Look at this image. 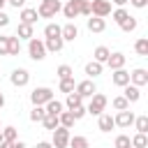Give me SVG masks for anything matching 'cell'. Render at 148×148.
Instances as JSON below:
<instances>
[{
    "label": "cell",
    "instance_id": "1",
    "mask_svg": "<svg viewBox=\"0 0 148 148\" xmlns=\"http://www.w3.org/2000/svg\"><path fill=\"white\" fill-rule=\"evenodd\" d=\"M60 9H62L60 0H42L37 7V14H39V18H53Z\"/></svg>",
    "mask_w": 148,
    "mask_h": 148
},
{
    "label": "cell",
    "instance_id": "2",
    "mask_svg": "<svg viewBox=\"0 0 148 148\" xmlns=\"http://www.w3.org/2000/svg\"><path fill=\"white\" fill-rule=\"evenodd\" d=\"M49 99H53V90H51L49 86H39V88H35V90L30 92L32 106H44Z\"/></svg>",
    "mask_w": 148,
    "mask_h": 148
},
{
    "label": "cell",
    "instance_id": "3",
    "mask_svg": "<svg viewBox=\"0 0 148 148\" xmlns=\"http://www.w3.org/2000/svg\"><path fill=\"white\" fill-rule=\"evenodd\" d=\"M106 95H102V92H92V97H90V104L86 106V113H90V116H99V113H104V109H106Z\"/></svg>",
    "mask_w": 148,
    "mask_h": 148
},
{
    "label": "cell",
    "instance_id": "4",
    "mask_svg": "<svg viewBox=\"0 0 148 148\" xmlns=\"http://www.w3.org/2000/svg\"><path fill=\"white\" fill-rule=\"evenodd\" d=\"M28 53H30V58H32L35 62L44 60V58H46V46H44V42L37 39V37H30V39H28Z\"/></svg>",
    "mask_w": 148,
    "mask_h": 148
},
{
    "label": "cell",
    "instance_id": "5",
    "mask_svg": "<svg viewBox=\"0 0 148 148\" xmlns=\"http://www.w3.org/2000/svg\"><path fill=\"white\" fill-rule=\"evenodd\" d=\"M69 136H72V134H69V130L58 125V127L53 130V141H51V146H53V148H67Z\"/></svg>",
    "mask_w": 148,
    "mask_h": 148
},
{
    "label": "cell",
    "instance_id": "6",
    "mask_svg": "<svg viewBox=\"0 0 148 148\" xmlns=\"http://www.w3.org/2000/svg\"><path fill=\"white\" fill-rule=\"evenodd\" d=\"M111 14V2L109 0H90V16H109Z\"/></svg>",
    "mask_w": 148,
    "mask_h": 148
},
{
    "label": "cell",
    "instance_id": "7",
    "mask_svg": "<svg viewBox=\"0 0 148 148\" xmlns=\"http://www.w3.org/2000/svg\"><path fill=\"white\" fill-rule=\"evenodd\" d=\"M9 81H12V86L23 88V86H28V81H30V72L23 69V67H16V69L9 74Z\"/></svg>",
    "mask_w": 148,
    "mask_h": 148
},
{
    "label": "cell",
    "instance_id": "8",
    "mask_svg": "<svg viewBox=\"0 0 148 148\" xmlns=\"http://www.w3.org/2000/svg\"><path fill=\"white\" fill-rule=\"evenodd\" d=\"M134 118H136V116H134L130 109H125V111H118V113L113 116V125H116V127H130V125L134 123Z\"/></svg>",
    "mask_w": 148,
    "mask_h": 148
},
{
    "label": "cell",
    "instance_id": "9",
    "mask_svg": "<svg viewBox=\"0 0 148 148\" xmlns=\"http://www.w3.org/2000/svg\"><path fill=\"white\" fill-rule=\"evenodd\" d=\"M60 12L65 14V18H76L81 14V0H67Z\"/></svg>",
    "mask_w": 148,
    "mask_h": 148
},
{
    "label": "cell",
    "instance_id": "10",
    "mask_svg": "<svg viewBox=\"0 0 148 148\" xmlns=\"http://www.w3.org/2000/svg\"><path fill=\"white\" fill-rule=\"evenodd\" d=\"M130 83H132V86H139V88L146 86V83H148V72H146L143 67H136L134 72H130Z\"/></svg>",
    "mask_w": 148,
    "mask_h": 148
},
{
    "label": "cell",
    "instance_id": "11",
    "mask_svg": "<svg viewBox=\"0 0 148 148\" xmlns=\"http://www.w3.org/2000/svg\"><path fill=\"white\" fill-rule=\"evenodd\" d=\"M81 97H92V92H97V88H95V83H92V79H86V81H81V83H76V88H74Z\"/></svg>",
    "mask_w": 148,
    "mask_h": 148
},
{
    "label": "cell",
    "instance_id": "12",
    "mask_svg": "<svg viewBox=\"0 0 148 148\" xmlns=\"http://www.w3.org/2000/svg\"><path fill=\"white\" fill-rule=\"evenodd\" d=\"M18 18H21V23H30V25H35L37 18H39V14H37V9H32V7H21Z\"/></svg>",
    "mask_w": 148,
    "mask_h": 148
},
{
    "label": "cell",
    "instance_id": "13",
    "mask_svg": "<svg viewBox=\"0 0 148 148\" xmlns=\"http://www.w3.org/2000/svg\"><path fill=\"white\" fill-rule=\"evenodd\" d=\"M60 37H62L65 42H74V39L79 37V28H76L74 23H65V25L60 28Z\"/></svg>",
    "mask_w": 148,
    "mask_h": 148
},
{
    "label": "cell",
    "instance_id": "14",
    "mask_svg": "<svg viewBox=\"0 0 148 148\" xmlns=\"http://www.w3.org/2000/svg\"><path fill=\"white\" fill-rule=\"evenodd\" d=\"M125 53H120V51H116V53H109V58H106V65L111 67V69H120V67H125Z\"/></svg>",
    "mask_w": 148,
    "mask_h": 148
},
{
    "label": "cell",
    "instance_id": "15",
    "mask_svg": "<svg viewBox=\"0 0 148 148\" xmlns=\"http://www.w3.org/2000/svg\"><path fill=\"white\" fill-rule=\"evenodd\" d=\"M123 97H125L127 102H139V97H141V90H139V86H132V83L123 86Z\"/></svg>",
    "mask_w": 148,
    "mask_h": 148
},
{
    "label": "cell",
    "instance_id": "16",
    "mask_svg": "<svg viewBox=\"0 0 148 148\" xmlns=\"http://www.w3.org/2000/svg\"><path fill=\"white\" fill-rule=\"evenodd\" d=\"M86 25H88V30H90V32H104V28H106V21H104L102 16H90Z\"/></svg>",
    "mask_w": 148,
    "mask_h": 148
},
{
    "label": "cell",
    "instance_id": "17",
    "mask_svg": "<svg viewBox=\"0 0 148 148\" xmlns=\"http://www.w3.org/2000/svg\"><path fill=\"white\" fill-rule=\"evenodd\" d=\"M44 46H46V51H51V53H58V51H62V46H65V39H62V37H46Z\"/></svg>",
    "mask_w": 148,
    "mask_h": 148
},
{
    "label": "cell",
    "instance_id": "18",
    "mask_svg": "<svg viewBox=\"0 0 148 148\" xmlns=\"http://www.w3.org/2000/svg\"><path fill=\"white\" fill-rule=\"evenodd\" d=\"M111 81H113V86H127L130 83V72H125L123 67L120 69H113V76H111Z\"/></svg>",
    "mask_w": 148,
    "mask_h": 148
},
{
    "label": "cell",
    "instance_id": "19",
    "mask_svg": "<svg viewBox=\"0 0 148 148\" xmlns=\"http://www.w3.org/2000/svg\"><path fill=\"white\" fill-rule=\"evenodd\" d=\"M113 125V116L111 113H99V132H111Z\"/></svg>",
    "mask_w": 148,
    "mask_h": 148
},
{
    "label": "cell",
    "instance_id": "20",
    "mask_svg": "<svg viewBox=\"0 0 148 148\" xmlns=\"http://www.w3.org/2000/svg\"><path fill=\"white\" fill-rule=\"evenodd\" d=\"M102 69H104V65H102V62H97V60H92V62H88V65H86V74H88V79L99 76V74H102Z\"/></svg>",
    "mask_w": 148,
    "mask_h": 148
},
{
    "label": "cell",
    "instance_id": "21",
    "mask_svg": "<svg viewBox=\"0 0 148 148\" xmlns=\"http://www.w3.org/2000/svg\"><path fill=\"white\" fill-rule=\"evenodd\" d=\"M44 111L51 113V116H58L60 111H65V106H62V102H58V99H49V102L44 104Z\"/></svg>",
    "mask_w": 148,
    "mask_h": 148
},
{
    "label": "cell",
    "instance_id": "22",
    "mask_svg": "<svg viewBox=\"0 0 148 148\" xmlns=\"http://www.w3.org/2000/svg\"><path fill=\"white\" fill-rule=\"evenodd\" d=\"M58 123H60V127H67V130H72L76 120H74V116H72L69 111H60V113H58Z\"/></svg>",
    "mask_w": 148,
    "mask_h": 148
},
{
    "label": "cell",
    "instance_id": "23",
    "mask_svg": "<svg viewBox=\"0 0 148 148\" xmlns=\"http://www.w3.org/2000/svg\"><path fill=\"white\" fill-rule=\"evenodd\" d=\"M16 37H18V39H30V37H32V25H30V23H18Z\"/></svg>",
    "mask_w": 148,
    "mask_h": 148
},
{
    "label": "cell",
    "instance_id": "24",
    "mask_svg": "<svg viewBox=\"0 0 148 148\" xmlns=\"http://www.w3.org/2000/svg\"><path fill=\"white\" fill-rule=\"evenodd\" d=\"M130 141H132V148H148V136L141 134V132H136Z\"/></svg>",
    "mask_w": 148,
    "mask_h": 148
},
{
    "label": "cell",
    "instance_id": "25",
    "mask_svg": "<svg viewBox=\"0 0 148 148\" xmlns=\"http://www.w3.org/2000/svg\"><path fill=\"white\" fill-rule=\"evenodd\" d=\"M109 53H111V51H109L106 46H97V49L92 51V58H95L97 62H102V65H104V62H106V58H109Z\"/></svg>",
    "mask_w": 148,
    "mask_h": 148
},
{
    "label": "cell",
    "instance_id": "26",
    "mask_svg": "<svg viewBox=\"0 0 148 148\" xmlns=\"http://www.w3.org/2000/svg\"><path fill=\"white\" fill-rule=\"evenodd\" d=\"M81 102H83V97H81V95H79L76 90L67 92V102H65V104H67V109H74V106H79Z\"/></svg>",
    "mask_w": 148,
    "mask_h": 148
},
{
    "label": "cell",
    "instance_id": "27",
    "mask_svg": "<svg viewBox=\"0 0 148 148\" xmlns=\"http://www.w3.org/2000/svg\"><path fill=\"white\" fill-rule=\"evenodd\" d=\"M42 125H44V130H51V132H53V130H56L60 123H58V116H51V113H46V116L42 118Z\"/></svg>",
    "mask_w": 148,
    "mask_h": 148
},
{
    "label": "cell",
    "instance_id": "28",
    "mask_svg": "<svg viewBox=\"0 0 148 148\" xmlns=\"http://www.w3.org/2000/svg\"><path fill=\"white\" fill-rule=\"evenodd\" d=\"M18 139V132H16V127H2V141H9V143H14Z\"/></svg>",
    "mask_w": 148,
    "mask_h": 148
},
{
    "label": "cell",
    "instance_id": "29",
    "mask_svg": "<svg viewBox=\"0 0 148 148\" xmlns=\"http://www.w3.org/2000/svg\"><path fill=\"white\" fill-rule=\"evenodd\" d=\"M67 146L69 148H90V143H88L86 136H69V143Z\"/></svg>",
    "mask_w": 148,
    "mask_h": 148
},
{
    "label": "cell",
    "instance_id": "30",
    "mask_svg": "<svg viewBox=\"0 0 148 148\" xmlns=\"http://www.w3.org/2000/svg\"><path fill=\"white\" fill-rule=\"evenodd\" d=\"M58 88H60V92H72V90L76 88V83H74V76H69V79H60Z\"/></svg>",
    "mask_w": 148,
    "mask_h": 148
},
{
    "label": "cell",
    "instance_id": "31",
    "mask_svg": "<svg viewBox=\"0 0 148 148\" xmlns=\"http://www.w3.org/2000/svg\"><path fill=\"white\" fill-rule=\"evenodd\" d=\"M132 125L136 127V132L146 134V132H148V116H139V118H134V123H132Z\"/></svg>",
    "mask_w": 148,
    "mask_h": 148
},
{
    "label": "cell",
    "instance_id": "32",
    "mask_svg": "<svg viewBox=\"0 0 148 148\" xmlns=\"http://www.w3.org/2000/svg\"><path fill=\"white\" fill-rule=\"evenodd\" d=\"M134 51L139 53V56H148V39L146 37H141V39H136V44H134Z\"/></svg>",
    "mask_w": 148,
    "mask_h": 148
},
{
    "label": "cell",
    "instance_id": "33",
    "mask_svg": "<svg viewBox=\"0 0 148 148\" xmlns=\"http://www.w3.org/2000/svg\"><path fill=\"white\" fill-rule=\"evenodd\" d=\"M21 53V39L14 35V37H9V56H18Z\"/></svg>",
    "mask_w": 148,
    "mask_h": 148
},
{
    "label": "cell",
    "instance_id": "34",
    "mask_svg": "<svg viewBox=\"0 0 148 148\" xmlns=\"http://www.w3.org/2000/svg\"><path fill=\"white\" fill-rule=\"evenodd\" d=\"M111 104H113V109H116V111H125V109H130V102H127L123 95L113 97V102H111Z\"/></svg>",
    "mask_w": 148,
    "mask_h": 148
},
{
    "label": "cell",
    "instance_id": "35",
    "mask_svg": "<svg viewBox=\"0 0 148 148\" xmlns=\"http://www.w3.org/2000/svg\"><path fill=\"white\" fill-rule=\"evenodd\" d=\"M44 116H46L44 106H32V111H30V120H32V123H42Z\"/></svg>",
    "mask_w": 148,
    "mask_h": 148
},
{
    "label": "cell",
    "instance_id": "36",
    "mask_svg": "<svg viewBox=\"0 0 148 148\" xmlns=\"http://www.w3.org/2000/svg\"><path fill=\"white\" fill-rule=\"evenodd\" d=\"M136 25H139V23H136V18H134V16H127V18L120 23V28H123L125 32H132V30H136Z\"/></svg>",
    "mask_w": 148,
    "mask_h": 148
},
{
    "label": "cell",
    "instance_id": "37",
    "mask_svg": "<svg viewBox=\"0 0 148 148\" xmlns=\"http://www.w3.org/2000/svg\"><path fill=\"white\" fill-rule=\"evenodd\" d=\"M56 74H58V79H69V76H74V69L69 65H60L56 69Z\"/></svg>",
    "mask_w": 148,
    "mask_h": 148
},
{
    "label": "cell",
    "instance_id": "38",
    "mask_svg": "<svg viewBox=\"0 0 148 148\" xmlns=\"http://www.w3.org/2000/svg\"><path fill=\"white\" fill-rule=\"evenodd\" d=\"M111 16H113V21H116V23L120 25V23H123V21H125V18L130 16V12H127V9H123V7H118V9H116V12L111 14Z\"/></svg>",
    "mask_w": 148,
    "mask_h": 148
},
{
    "label": "cell",
    "instance_id": "39",
    "mask_svg": "<svg viewBox=\"0 0 148 148\" xmlns=\"http://www.w3.org/2000/svg\"><path fill=\"white\" fill-rule=\"evenodd\" d=\"M44 35H46V37H60V25H58V23H49V25L44 28Z\"/></svg>",
    "mask_w": 148,
    "mask_h": 148
},
{
    "label": "cell",
    "instance_id": "40",
    "mask_svg": "<svg viewBox=\"0 0 148 148\" xmlns=\"http://www.w3.org/2000/svg\"><path fill=\"white\" fill-rule=\"evenodd\" d=\"M116 148H132V141L127 134H118L116 136Z\"/></svg>",
    "mask_w": 148,
    "mask_h": 148
},
{
    "label": "cell",
    "instance_id": "41",
    "mask_svg": "<svg viewBox=\"0 0 148 148\" xmlns=\"http://www.w3.org/2000/svg\"><path fill=\"white\" fill-rule=\"evenodd\" d=\"M0 56H9V37L0 35Z\"/></svg>",
    "mask_w": 148,
    "mask_h": 148
},
{
    "label": "cell",
    "instance_id": "42",
    "mask_svg": "<svg viewBox=\"0 0 148 148\" xmlns=\"http://www.w3.org/2000/svg\"><path fill=\"white\" fill-rule=\"evenodd\" d=\"M69 113L74 116V120H81V118L86 116V106H83V104H79V106H74V109H69Z\"/></svg>",
    "mask_w": 148,
    "mask_h": 148
},
{
    "label": "cell",
    "instance_id": "43",
    "mask_svg": "<svg viewBox=\"0 0 148 148\" xmlns=\"http://www.w3.org/2000/svg\"><path fill=\"white\" fill-rule=\"evenodd\" d=\"M81 14L90 16V0H81Z\"/></svg>",
    "mask_w": 148,
    "mask_h": 148
},
{
    "label": "cell",
    "instance_id": "44",
    "mask_svg": "<svg viewBox=\"0 0 148 148\" xmlns=\"http://www.w3.org/2000/svg\"><path fill=\"white\" fill-rule=\"evenodd\" d=\"M7 25H9V16L0 9V28H7Z\"/></svg>",
    "mask_w": 148,
    "mask_h": 148
},
{
    "label": "cell",
    "instance_id": "45",
    "mask_svg": "<svg viewBox=\"0 0 148 148\" xmlns=\"http://www.w3.org/2000/svg\"><path fill=\"white\" fill-rule=\"evenodd\" d=\"M130 2H132V5L136 7V9H143V7L148 5V0H130Z\"/></svg>",
    "mask_w": 148,
    "mask_h": 148
},
{
    "label": "cell",
    "instance_id": "46",
    "mask_svg": "<svg viewBox=\"0 0 148 148\" xmlns=\"http://www.w3.org/2000/svg\"><path fill=\"white\" fill-rule=\"evenodd\" d=\"M7 5H12V7H25V0H7Z\"/></svg>",
    "mask_w": 148,
    "mask_h": 148
},
{
    "label": "cell",
    "instance_id": "47",
    "mask_svg": "<svg viewBox=\"0 0 148 148\" xmlns=\"http://www.w3.org/2000/svg\"><path fill=\"white\" fill-rule=\"evenodd\" d=\"M35 148H53V146H51V143H49V141H39V143H37V146H35Z\"/></svg>",
    "mask_w": 148,
    "mask_h": 148
},
{
    "label": "cell",
    "instance_id": "48",
    "mask_svg": "<svg viewBox=\"0 0 148 148\" xmlns=\"http://www.w3.org/2000/svg\"><path fill=\"white\" fill-rule=\"evenodd\" d=\"M12 148H28V146H25V143H23V141H18V139H16V141H14V143H12Z\"/></svg>",
    "mask_w": 148,
    "mask_h": 148
},
{
    "label": "cell",
    "instance_id": "49",
    "mask_svg": "<svg viewBox=\"0 0 148 148\" xmlns=\"http://www.w3.org/2000/svg\"><path fill=\"white\" fill-rule=\"evenodd\" d=\"M109 2H113V5H118V7H123V5L127 2V0H109Z\"/></svg>",
    "mask_w": 148,
    "mask_h": 148
},
{
    "label": "cell",
    "instance_id": "50",
    "mask_svg": "<svg viewBox=\"0 0 148 148\" xmlns=\"http://www.w3.org/2000/svg\"><path fill=\"white\" fill-rule=\"evenodd\" d=\"M0 148H12V143L9 141H0Z\"/></svg>",
    "mask_w": 148,
    "mask_h": 148
},
{
    "label": "cell",
    "instance_id": "51",
    "mask_svg": "<svg viewBox=\"0 0 148 148\" xmlns=\"http://www.w3.org/2000/svg\"><path fill=\"white\" fill-rule=\"evenodd\" d=\"M2 106H5V95L0 92V109H2Z\"/></svg>",
    "mask_w": 148,
    "mask_h": 148
},
{
    "label": "cell",
    "instance_id": "52",
    "mask_svg": "<svg viewBox=\"0 0 148 148\" xmlns=\"http://www.w3.org/2000/svg\"><path fill=\"white\" fill-rule=\"evenodd\" d=\"M5 5H7V0H0V9H2V7H5Z\"/></svg>",
    "mask_w": 148,
    "mask_h": 148
},
{
    "label": "cell",
    "instance_id": "53",
    "mask_svg": "<svg viewBox=\"0 0 148 148\" xmlns=\"http://www.w3.org/2000/svg\"><path fill=\"white\" fill-rule=\"evenodd\" d=\"M0 141H2V132H0Z\"/></svg>",
    "mask_w": 148,
    "mask_h": 148
},
{
    "label": "cell",
    "instance_id": "54",
    "mask_svg": "<svg viewBox=\"0 0 148 148\" xmlns=\"http://www.w3.org/2000/svg\"><path fill=\"white\" fill-rule=\"evenodd\" d=\"M0 132H2V127H0Z\"/></svg>",
    "mask_w": 148,
    "mask_h": 148
}]
</instances>
